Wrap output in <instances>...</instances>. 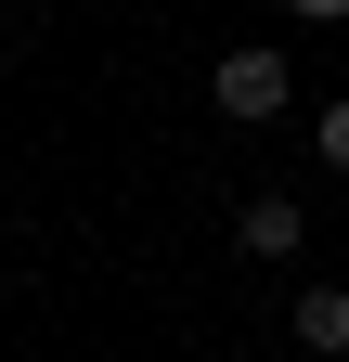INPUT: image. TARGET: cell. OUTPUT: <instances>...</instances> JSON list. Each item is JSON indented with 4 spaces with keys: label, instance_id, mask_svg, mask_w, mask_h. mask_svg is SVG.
<instances>
[{
    "label": "cell",
    "instance_id": "cell-1",
    "mask_svg": "<svg viewBox=\"0 0 349 362\" xmlns=\"http://www.w3.org/2000/svg\"><path fill=\"white\" fill-rule=\"evenodd\" d=\"M297 104V78H285V52H220V117L233 129H259V117H285Z\"/></svg>",
    "mask_w": 349,
    "mask_h": 362
},
{
    "label": "cell",
    "instance_id": "cell-2",
    "mask_svg": "<svg viewBox=\"0 0 349 362\" xmlns=\"http://www.w3.org/2000/svg\"><path fill=\"white\" fill-rule=\"evenodd\" d=\"M233 233H246V259H297L311 207H297V194H246V207H233Z\"/></svg>",
    "mask_w": 349,
    "mask_h": 362
},
{
    "label": "cell",
    "instance_id": "cell-3",
    "mask_svg": "<svg viewBox=\"0 0 349 362\" xmlns=\"http://www.w3.org/2000/svg\"><path fill=\"white\" fill-rule=\"evenodd\" d=\"M285 337L311 349V362H349V285H311V298L285 310Z\"/></svg>",
    "mask_w": 349,
    "mask_h": 362
},
{
    "label": "cell",
    "instance_id": "cell-4",
    "mask_svg": "<svg viewBox=\"0 0 349 362\" xmlns=\"http://www.w3.org/2000/svg\"><path fill=\"white\" fill-rule=\"evenodd\" d=\"M324 168H349V104H324Z\"/></svg>",
    "mask_w": 349,
    "mask_h": 362
}]
</instances>
